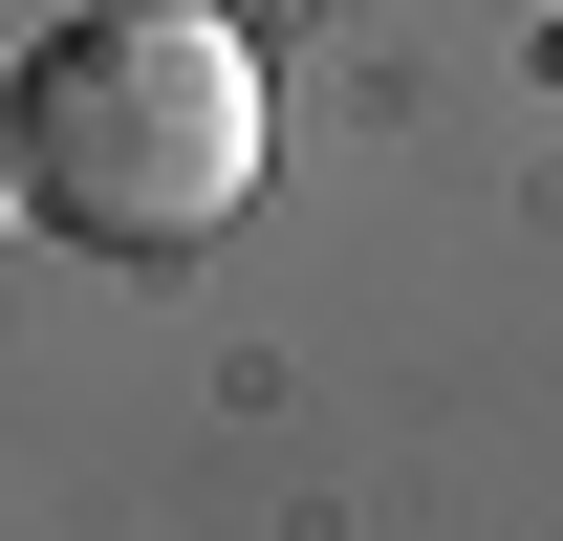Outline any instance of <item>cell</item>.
Returning <instances> with one entry per match:
<instances>
[{
	"mask_svg": "<svg viewBox=\"0 0 563 541\" xmlns=\"http://www.w3.org/2000/svg\"><path fill=\"white\" fill-rule=\"evenodd\" d=\"M0 217H22V131H0Z\"/></svg>",
	"mask_w": 563,
	"mask_h": 541,
	"instance_id": "7a4b0ae2",
	"label": "cell"
},
{
	"mask_svg": "<svg viewBox=\"0 0 563 541\" xmlns=\"http://www.w3.org/2000/svg\"><path fill=\"white\" fill-rule=\"evenodd\" d=\"M22 131V217L87 261H196L217 217L261 196V44L217 0H87L66 44H22L0 87Z\"/></svg>",
	"mask_w": 563,
	"mask_h": 541,
	"instance_id": "6da1fadb",
	"label": "cell"
}]
</instances>
